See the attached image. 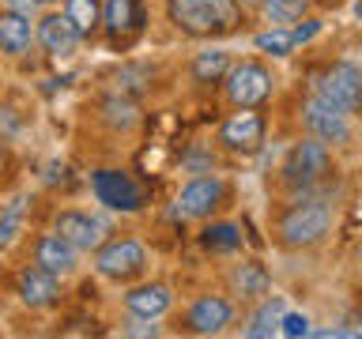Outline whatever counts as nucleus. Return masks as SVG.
Returning <instances> with one entry per match:
<instances>
[{"instance_id": "obj_22", "label": "nucleus", "mask_w": 362, "mask_h": 339, "mask_svg": "<svg viewBox=\"0 0 362 339\" xmlns=\"http://www.w3.org/2000/svg\"><path fill=\"white\" fill-rule=\"evenodd\" d=\"M257 8L268 16V23H272V27H294L298 19H305V16H310L313 0H260Z\"/></svg>"}, {"instance_id": "obj_13", "label": "nucleus", "mask_w": 362, "mask_h": 339, "mask_svg": "<svg viewBox=\"0 0 362 339\" xmlns=\"http://www.w3.org/2000/svg\"><path fill=\"white\" fill-rule=\"evenodd\" d=\"M34 42H38L49 56H68L83 38L72 30V23L64 19V11H45V16L34 23Z\"/></svg>"}, {"instance_id": "obj_10", "label": "nucleus", "mask_w": 362, "mask_h": 339, "mask_svg": "<svg viewBox=\"0 0 362 339\" xmlns=\"http://www.w3.org/2000/svg\"><path fill=\"white\" fill-rule=\"evenodd\" d=\"M53 234H61L68 245H76L83 253V249H98L106 242V222L90 211H57Z\"/></svg>"}, {"instance_id": "obj_24", "label": "nucleus", "mask_w": 362, "mask_h": 339, "mask_svg": "<svg viewBox=\"0 0 362 339\" xmlns=\"http://www.w3.org/2000/svg\"><path fill=\"white\" fill-rule=\"evenodd\" d=\"M279 313H283V305L279 298H260L257 305V313L249 316V324H245V335L249 339H264V335H276V324H279Z\"/></svg>"}, {"instance_id": "obj_9", "label": "nucleus", "mask_w": 362, "mask_h": 339, "mask_svg": "<svg viewBox=\"0 0 362 339\" xmlns=\"http://www.w3.org/2000/svg\"><path fill=\"white\" fill-rule=\"evenodd\" d=\"M226 200V181L223 177H192L181 185L177 192V211L185 215V219H211V211L219 208V203Z\"/></svg>"}, {"instance_id": "obj_5", "label": "nucleus", "mask_w": 362, "mask_h": 339, "mask_svg": "<svg viewBox=\"0 0 362 339\" xmlns=\"http://www.w3.org/2000/svg\"><path fill=\"white\" fill-rule=\"evenodd\" d=\"M95 268L98 275H106L113 282H129L136 275H144L147 253L136 237H113V242H102L95 249Z\"/></svg>"}, {"instance_id": "obj_27", "label": "nucleus", "mask_w": 362, "mask_h": 339, "mask_svg": "<svg viewBox=\"0 0 362 339\" xmlns=\"http://www.w3.org/2000/svg\"><path fill=\"white\" fill-rule=\"evenodd\" d=\"M313 328H310V316L305 313H279V324H276V335H287V339H305Z\"/></svg>"}, {"instance_id": "obj_17", "label": "nucleus", "mask_w": 362, "mask_h": 339, "mask_svg": "<svg viewBox=\"0 0 362 339\" xmlns=\"http://www.w3.org/2000/svg\"><path fill=\"white\" fill-rule=\"evenodd\" d=\"M34 45V23L23 11L0 8V53L4 56H23Z\"/></svg>"}, {"instance_id": "obj_20", "label": "nucleus", "mask_w": 362, "mask_h": 339, "mask_svg": "<svg viewBox=\"0 0 362 339\" xmlns=\"http://www.w3.org/2000/svg\"><path fill=\"white\" fill-rule=\"evenodd\" d=\"M200 249L211 256L238 253V249H242V230H238L234 222H208L200 230Z\"/></svg>"}, {"instance_id": "obj_19", "label": "nucleus", "mask_w": 362, "mask_h": 339, "mask_svg": "<svg viewBox=\"0 0 362 339\" xmlns=\"http://www.w3.org/2000/svg\"><path fill=\"white\" fill-rule=\"evenodd\" d=\"M230 290L238 294V298L260 302L272 290V279L257 260H242V264H234V271H230Z\"/></svg>"}, {"instance_id": "obj_1", "label": "nucleus", "mask_w": 362, "mask_h": 339, "mask_svg": "<svg viewBox=\"0 0 362 339\" xmlns=\"http://www.w3.org/2000/svg\"><path fill=\"white\" fill-rule=\"evenodd\" d=\"M166 16L189 38H219L242 23V8L234 0H166Z\"/></svg>"}, {"instance_id": "obj_2", "label": "nucleus", "mask_w": 362, "mask_h": 339, "mask_svg": "<svg viewBox=\"0 0 362 339\" xmlns=\"http://www.w3.org/2000/svg\"><path fill=\"white\" fill-rule=\"evenodd\" d=\"M328 230H332V208L317 196L291 200L276 219V237L287 249H313L328 237Z\"/></svg>"}, {"instance_id": "obj_18", "label": "nucleus", "mask_w": 362, "mask_h": 339, "mask_svg": "<svg viewBox=\"0 0 362 339\" xmlns=\"http://www.w3.org/2000/svg\"><path fill=\"white\" fill-rule=\"evenodd\" d=\"M102 27L113 42L117 38H129L144 27V4L140 0H106L102 4Z\"/></svg>"}, {"instance_id": "obj_30", "label": "nucleus", "mask_w": 362, "mask_h": 339, "mask_svg": "<svg viewBox=\"0 0 362 339\" xmlns=\"http://www.w3.org/2000/svg\"><path fill=\"white\" fill-rule=\"evenodd\" d=\"M234 4H245V8H257L260 0H234Z\"/></svg>"}, {"instance_id": "obj_4", "label": "nucleus", "mask_w": 362, "mask_h": 339, "mask_svg": "<svg viewBox=\"0 0 362 339\" xmlns=\"http://www.w3.org/2000/svg\"><path fill=\"white\" fill-rule=\"evenodd\" d=\"M223 83H226V98H230L238 109H257L260 102L272 98V83H276V79H272V72L264 64L242 61V64L226 68Z\"/></svg>"}, {"instance_id": "obj_23", "label": "nucleus", "mask_w": 362, "mask_h": 339, "mask_svg": "<svg viewBox=\"0 0 362 339\" xmlns=\"http://www.w3.org/2000/svg\"><path fill=\"white\" fill-rule=\"evenodd\" d=\"M226 68H230V53L226 49H204L192 56V79L197 83H219V79L226 76Z\"/></svg>"}, {"instance_id": "obj_31", "label": "nucleus", "mask_w": 362, "mask_h": 339, "mask_svg": "<svg viewBox=\"0 0 362 339\" xmlns=\"http://www.w3.org/2000/svg\"><path fill=\"white\" fill-rule=\"evenodd\" d=\"M34 4H57V0H34Z\"/></svg>"}, {"instance_id": "obj_28", "label": "nucleus", "mask_w": 362, "mask_h": 339, "mask_svg": "<svg viewBox=\"0 0 362 339\" xmlns=\"http://www.w3.org/2000/svg\"><path fill=\"white\" fill-rule=\"evenodd\" d=\"M317 30H321V23H317V19H305V27H291V34H294V45L310 42Z\"/></svg>"}, {"instance_id": "obj_14", "label": "nucleus", "mask_w": 362, "mask_h": 339, "mask_svg": "<svg viewBox=\"0 0 362 339\" xmlns=\"http://www.w3.org/2000/svg\"><path fill=\"white\" fill-rule=\"evenodd\" d=\"M34 264L45 268L57 279H64L79 268V249L68 245L61 234H42L38 242H34Z\"/></svg>"}, {"instance_id": "obj_3", "label": "nucleus", "mask_w": 362, "mask_h": 339, "mask_svg": "<svg viewBox=\"0 0 362 339\" xmlns=\"http://www.w3.org/2000/svg\"><path fill=\"white\" fill-rule=\"evenodd\" d=\"M328 177H332V147L313 140V136L298 140L283 158V181L298 192H310L313 185H321Z\"/></svg>"}, {"instance_id": "obj_16", "label": "nucleus", "mask_w": 362, "mask_h": 339, "mask_svg": "<svg viewBox=\"0 0 362 339\" xmlns=\"http://www.w3.org/2000/svg\"><path fill=\"white\" fill-rule=\"evenodd\" d=\"M19 298L30 305V309H45V305H53L61 298V279L49 275L45 268H23L19 271Z\"/></svg>"}, {"instance_id": "obj_7", "label": "nucleus", "mask_w": 362, "mask_h": 339, "mask_svg": "<svg viewBox=\"0 0 362 339\" xmlns=\"http://www.w3.org/2000/svg\"><path fill=\"white\" fill-rule=\"evenodd\" d=\"M313 95H321L325 102H332V106H339L344 113H358V106H362V72L355 64L339 61V64L325 68V72L317 76Z\"/></svg>"}, {"instance_id": "obj_15", "label": "nucleus", "mask_w": 362, "mask_h": 339, "mask_svg": "<svg viewBox=\"0 0 362 339\" xmlns=\"http://www.w3.org/2000/svg\"><path fill=\"white\" fill-rule=\"evenodd\" d=\"M170 302H174V294H170L166 282H140V287H132L124 294V309H129L136 321H158Z\"/></svg>"}, {"instance_id": "obj_6", "label": "nucleus", "mask_w": 362, "mask_h": 339, "mask_svg": "<svg viewBox=\"0 0 362 339\" xmlns=\"http://www.w3.org/2000/svg\"><path fill=\"white\" fill-rule=\"evenodd\" d=\"M302 124L313 140H321L328 147H347L351 143V113H344L332 102H325L321 95H310L302 106Z\"/></svg>"}, {"instance_id": "obj_21", "label": "nucleus", "mask_w": 362, "mask_h": 339, "mask_svg": "<svg viewBox=\"0 0 362 339\" xmlns=\"http://www.w3.org/2000/svg\"><path fill=\"white\" fill-rule=\"evenodd\" d=\"M64 19L72 23L79 38H90L102 27V0H64Z\"/></svg>"}, {"instance_id": "obj_32", "label": "nucleus", "mask_w": 362, "mask_h": 339, "mask_svg": "<svg viewBox=\"0 0 362 339\" xmlns=\"http://www.w3.org/2000/svg\"><path fill=\"white\" fill-rule=\"evenodd\" d=\"M321 4H336V0H321Z\"/></svg>"}, {"instance_id": "obj_12", "label": "nucleus", "mask_w": 362, "mask_h": 339, "mask_svg": "<svg viewBox=\"0 0 362 339\" xmlns=\"http://www.w3.org/2000/svg\"><path fill=\"white\" fill-rule=\"evenodd\" d=\"M219 143L230 151H257L264 143V117L257 109H238L230 121H223Z\"/></svg>"}, {"instance_id": "obj_11", "label": "nucleus", "mask_w": 362, "mask_h": 339, "mask_svg": "<svg viewBox=\"0 0 362 339\" xmlns=\"http://www.w3.org/2000/svg\"><path fill=\"white\" fill-rule=\"evenodd\" d=\"M181 321H185V332H192V335H219L234 321V305L219 298V294H208V298L192 302Z\"/></svg>"}, {"instance_id": "obj_8", "label": "nucleus", "mask_w": 362, "mask_h": 339, "mask_svg": "<svg viewBox=\"0 0 362 339\" xmlns=\"http://www.w3.org/2000/svg\"><path fill=\"white\" fill-rule=\"evenodd\" d=\"M90 189H95L98 203H106L110 211L132 215V211L144 208V189L136 185V181L124 174V170H113V166L95 170V174H90Z\"/></svg>"}, {"instance_id": "obj_25", "label": "nucleus", "mask_w": 362, "mask_h": 339, "mask_svg": "<svg viewBox=\"0 0 362 339\" xmlns=\"http://www.w3.org/2000/svg\"><path fill=\"white\" fill-rule=\"evenodd\" d=\"M102 121H106L110 129H132V124L140 121V117H136V106H132L129 98L113 95V98L102 102Z\"/></svg>"}, {"instance_id": "obj_29", "label": "nucleus", "mask_w": 362, "mask_h": 339, "mask_svg": "<svg viewBox=\"0 0 362 339\" xmlns=\"http://www.w3.org/2000/svg\"><path fill=\"white\" fill-rule=\"evenodd\" d=\"M0 8H11V11H23V16H30V11L38 8V4H34V0H0Z\"/></svg>"}, {"instance_id": "obj_26", "label": "nucleus", "mask_w": 362, "mask_h": 339, "mask_svg": "<svg viewBox=\"0 0 362 339\" xmlns=\"http://www.w3.org/2000/svg\"><path fill=\"white\" fill-rule=\"evenodd\" d=\"M257 49H264V53H272V56H291V49H294L291 27H272V30H264V34H257Z\"/></svg>"}]
</instances>
